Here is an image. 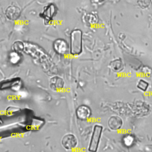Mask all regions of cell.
Returning a JSON list of instances; mask_svg holds the SVG:
<instances>
[{"label": "cell", "instance_id": "cell-13", "mask_svg": "<svg viewBox=\"0 0 152 152\" xmlns=\"http://www.w3.org/2000/svg\"><path fill=\"white\" fill-rule=\"evenodd\" d=\"M13 49L16 52H20L24 49V45L21 42H16L13 45Z\"/></svg>", "mask_w": 152, "mask_h": 152}, {"label": "cell", "instance_id": "cell-5", "mask_svg": "<svg viewBox=\"0 0 152 152\" xmlns=\"http://www.w3.org/2000/svg\"><path fill=\"white\" fill-rule=\"evenodd\" d=\"M91 115V109L86 104H81L79 106L76 110L77 118L82 121L88 119Z\"/></svg>", "mask_w": 152, "mask_h": 152}, {"label": "cell", "instance_id": "cell-2", "mask_svg": "<svg viewBox=\"0 0 152 152\" xmlns=\"http://www.w3.org/2000/svg\"><path fill=\"white\" fill-rule=\"evenodd\" d=\"M103 128L100 125H95L93 127L88 150L90 152H97L99 148Z\"/></svg>", "mask_w": 152, "mask_h": 152}, {"label": "cell", "instance_id": "cell-12", "mask_svg": "<svg viewBox=\"0 0 152 152\" xmlns=\"http://www.w3.org/2000/svg\"><path fill=\"white\" fill-rule=\"evenodd\" d=\"M148 83L143 79H140L137 84V88L142 91H147L148 88Z\"/></svg>", "mask_w": 152, "mask_h": 152}, {"label": "cell", "instance_id": "cell-4", "mask_svg": "<svg viewBox=\"0 0 152 152\" xmlns=\"http://www.w3.org/2000/svg\"><path fill=\"white\" fill-rule=\"evenodd\" d=\"M62 145L66 150H72L77 145L76 137L72 134H68L64 135L62 139Z\"/></svg>", "mask_w": 152, "mask_h": 152}, {"label": "cell", "instance_id": "cell-14", "mask_svg": "<svg viewBox=\"0 0 152 152\" xmlns=\"http://www.w3.org/2000/svg\"><path fill=\"white\" fill-rule=\"evenodd\" d=\"M150 2H151V5H152V0H150Z\"/></svg>", "mask_w": 152, "mask_h": 152}, {"label": "cell", "instance_id": "cell-3", "mask_svg": "<svg viewBox=\"0 0 152 152\" xmlns=\"http://www.w3.org/2000/svg\"><path fill=\"white\" fill-rule=\"evenodd\" d=\"M54 50L58 54L64 55L68 52L69 46L67 42L62 39H57L53 44Z\"/></svg>", "mask_w": 152, "mask_h": 152}, {"label": "cell", "instance_id": "cell-7", "mask_svg": "<svg viewBox=\"0 0 152 152\" xmlns=\"http://www.w3.org/2000/svg\"><path fill=\"white\" fill-rule=\"evenodd\" d=\"M57 9L55 5L49 4L45 7L41 16L46 21H50L55 15Z\"/></svg>", "mask_w": 152, "mask_h": 152}, {"label": "cell", "instance_id": "cell-1", "mask_svg": "<svg viewBox=\"0 0 152 152\" xmlns=\"http://www.w3.org/2000/svg\"><path fill=\"white\" fill-rule=\"evenodd\" d=\"M82 31L80 29H75L70 35V52L73 55H77L81 53L83 50Z\"/></svg>", "mask_w": 152, "mask_h": 152}, {"label": "cell", "instance_id": "cell-6", "mask_svg": "<svg viewBox=\"0 0 152 152\" xmlns=\"http://www.w3.org/2000/svg\"><path fill=\"white\" fill-rule=\"evenodd\" d=\"M109 128L113 131L120 129L123 125V121L121 117L118 116H112L107 121Z\"/></svg>", "mask_w": 152, "mask_h": 152}, {"label": "cell", "instance_id": "cell-8", "mask_svg": "<svg viewBox=\"0 0 152 152\" xmlns=\"http://www.w3.org/2000/svg\"><path fill=\"white\" fill-rule=\"evenodd\" d=\"M5 14L7 17L10 20H16L21 14L20 9L15 5H11L6 10Z\"/></svg>", "mask_w": 152, "mask_h": 152}, {"label": "cell", "instance_id": "cell-10", "mask_svg": "<svg viewBox=\"0 0 152 152\" xmlns=\"http://www.w3.org/2000/svg\"><path fill=\"white\" fill-rule=\"evenodd\" d=\"M50 84L53 89H59L64 86L63 81L59 77H53L51 80Z\"/></svg>", "mask_w": 152, "mask_h": 152}, {"label": "cell", "instance_id": "cell-9", "mask_svg": "<svg viewBox=\"0 0 152 152\" xmlns=\"http://www.w3.org/2000/svg\"><path fill=\"white\" fill-rule=\"evenodd\" d=\"M110 67L114 72H120L124 69V65L121 59H115L111 62Z\"/></svg>", "mask_w": 152, "mask_h": 152}, {"label": "cell", "instance_id": "cell-11", "mask_svg": "<svg viewBox=\"0 0 152 152\" xmlns=\"http://www.w3.org/2000/svg\"><path fill=\"white\" fill-rule=\"evenodd\" d=\"M123 143L126 147H130L133 145L134 142V137L131 134H127L124 137H123Z\"/></svg>", "mask_w": 152, "mask_h": 152}]
</instances>
